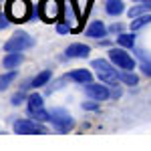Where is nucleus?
I'll list each match as a JSON object with an SVG mask.
<instances>
[{"label": "nucleus", "instance_id": "423d86ee", "mask_svg": "<svg viewBox=\"0 0 151 151\" xmlns=\"http://www.w3.org/2000/svg\"><path fill=\"white\" fill-rule=\"evenodd\" d=\"M26 101H28V115H30V117H35L36 121H40V123L50 121V113L45 109L42 95L32 93V95H28V97H26Z\"/></svg>", "mask_w": 151, "mask_h": 151}, {"label": "nucleus", "instance_id": "6ab92c4d", "mask_svg": "<svg viewBox=\"0 0 151 151\" xmlns=\"http://www.w3.org/2000/svg\"><path fill=\"white\" fill-rule=\"evenodd\" d=\"M119 79H121V83H125V85H131V87H135V85L139 83L137 75H135L133 70H121V73H119Z\"/></svg>", "mask_w": 151, "mask_h": 151}, {"label": "nucleus", "instance_id": "1a4fd4ad", "mask_svg": "<svg viewBox=\"0 0 151 151\" xmlns=\"http://www.w3.org/2000/svg\"><path fill=\"white\" fill-rule=\"evenodd\" d=\"M85 91H87V95L91 97V99H95V101H107V99H111V91L107 89V85H99V83H87L85 85Z\"/></svg>", "mask_w": 151, "mask_h": 151}, {"label": "nucleus", "instance_id": "9b49d317", "mask_svg": "<svg viewBox=\"0 0 151 151\" xmlns=\"http://www.w3.org/2000/svg\"><path fill=\"white\" fill-rule=\"evenodd\" d=\"M67 77H69V81H75L79 85H87V83L93 81V73L89 69H75V70H70Z\"/></svg>", "mask_w": 151, "mask_h": 151}, {"label": "nucleus", "instance_id": "4be33fe9", "mask_svg": "<svg viewBox=\"0 0 151 151\" xmlns=\"http://www.w3.org/2000/svg\"><path fill=\"white\" fill-rule=\"evenodd\" d=\"M57 32H58V35H69V32H73V28H70L69 22H65V20H63V22L57 24Z\"/></svg>", "mask_w": 151, "mask_h": 151}, {"label": "nucleus", "instance_id": "4468645a", "mask_svg": "<svg viewBox=\"0 0 151 151\" xmlns=\"http://www.w3.org/2000/svg\"><path fill=\"white\" fill-rule=\"evenodd\" d=\"M50 79H52V73H50V69H45V70H40L38 75H35V77L30 79V87H32V89H40V87H47Z\"/></svg>", "mask_w": 151, "mask_h": 151}, {"label": "nucleus", "instance_id": "7ed1b4c3", "mask_svg": "<svg viewBox=\"0 0 151 151\" xmlns=\"http://www.w3.org/2000/svg\"><path fill=\"white\" fill-rule=\"evenodd\" d=\"M36 14H38V18L42 22H47V24L58 22L63 18V4H60V0H38Z\"/></svg>", "mask_w": 151, "mask_h": 151}, {"label": "nucleus", "instance_id": "f8f14e48", "mask_svg": "<svg viewBox=\"0 0 151 151\" xmlns=\"http://www.w3.org/2000/svg\"><path fill=\"white\" fill-rule=\"evenodd\" d=\"M85 32H87V36H89V38H105V36H107V32H109V28H107L101 20H93Z\"/></svg>", "mask_w": 151, "mask_h": 151}, {"label": "nucleus", "instance_id": "a878e982", "mask_svg": "<svg viewBox=\"0 0 151 151\" xmlns=\"http://www.w3.org/2000/svg\"><path fill=\"white\" fill-rule=\"evenodd\" d=\"M109 32H113V35H119V32H123V24H119V22H113L111 26H109Z\"/></svg>", "mask_w": 151, "mask_h": 151}, {"label": "nucleus", "instance_id": "393cba45", "mask_svg": "<svg viewBox=\"0 0 151 151\" xmlns=\"http://www.w3.org/2000/svg\"><path fill=\"white\" fill-rule=\"evenodd\" d=\"M83 109H87V111H99V101L93 99V103H83Z\"/></svg>", "mask_w": 151, "mask_h": 151}, {"label": "nucleus", "instance_id": "0eeeda50", "mask_svg": "<svg viewBox=\"0 0 151 151\" xmlns=\"http://www.w3.org/2000/svg\"><path fill=\"white\" fill-rule=\"evenodd\" d=\"M109 60H111L119 70H133L135 69V58L131 57V52H127L123 47L111 48V50H109Z\"/></svg>", "mask_w": 151, "mask_h": 151}, {"label": "nucleus", "instance_id": "f257e3e1", "mask_svg": "<svg viewBox=\"0 0 151 151\" xmlns=\"http://www.w3.org/2000/svg\"><path fill=\"white\" fill-rule=\"evenodd\" d=\"M6 18L10 22H16V24H22V22H28L30 16H32V4L30 0H6Z\"/></svg>", "mask_w": 151, "mask_h": 151}, {"label": "nucleus", "instance_id": "cd10ccee", "mask_svg": "<svg viewBox=\"0 0 151 151\" xmlns=\"http://www.w3.org/2000/svg\"><path fill=\"white\" fill-rule=\"evenodd\" d=\"M111 97H113V99H117V97H121V91H119V89H115V91H111Z\"/></svg>", "mask_w": 151, "mask_h": 151}, {"label": "nucleus", "instance_id": "2eb2a0df", "mask_svg": "<svg viewBox=\"0 0 151 151\" xmlns=\"http://www.w3.org/2000/svg\"><path fill=\"white\" fill-rule=\"evenodd\" d=\"M105 10L109 16H119L125 12V4L123 0H105Z\"/></svg>", "mask_w": 151, "mask_h": 151}, {"label": "nucleus", "instance_id": "aec40b11", "mask_svg": "<svg viewBox=\"0 0 151 151\" xmlns=\"http://www.w3.org/2000/svg\"><path fill=\"white\" fill-rule=\"evenodd\" d=\"M147 10H149V6H145V4L141 2V4H137V6H133V8L129 10V18L133 20V18H137V16H141V14H145Z\"/></svg>", "mask_w": 151, "mask_h": 151}, {"label": "nucleus", "instance_id": "a211bd4d", "mask_svg": "<svg viewBox=\"0 0 151 151\" xmlns=\"http://www.w3.org/2000/svg\"><path fill=\"white\" fill-rule=\"evenodd\" d=\"M147 24H151V14H141V16H137V18H133L131 20V30H139V28H143V26H147Z\"/></svg>", "mask_w": 151, "mask_h": 151}, {"label": "nucleus", "instance_id": "412c9836", "mask_svg": "<svg viewBox=\"0 0 151 151\" xmlns=\"http://www.w3.org/2000/svg\"><path fill=\"white\" fill-rule=\"evenodd\" d=\"M67 81H69V77H63V79L55 81L52 85H48V87H47V93H48V95H50V93H55V91H57V89H60V87H63V85H65Z\"/></svg>", "mask_w": 151, "mask_h": 151}, {"label": "nucleus", "instance_id": "5701e85b", "mask_svg": "<svg viewBox=\"0 0 151 151\" xmlns=\"http://www.w3.org/2000/svg\"><path fill=\"white\" fill-rule=\"evenodd\" d=\"M139 69H141V73H143L145 77H151V58H147V60H143Z\"/></svg>", "mask_w": 151, "mask_h": 151}, {"label": "nucleus", "instance_id": "b1692460", "mask_svg": "<svg viewBox=\"0 0 151 151\" xmlns=\"http://www.w3.org/2000/svg\"><path fill=\"white\" fill-rule=\"evenodd\" d=\"M24 101V91H18V93H14L12 95V99H10V103L12 105H20Z\"/></svg>", "mask_w": 151, "mask_h": 151}, {"label": "nucleus", "instance_id": "dca6fc26", "mask_svg": "<svg viewBox=\"0 0 151 151\" xmlns=\"http://www.w3.org/2000/svg\"><path fill=\"white\" fill-rule=\"evenodd\" d=\"M16 77H18L16 69H14V70H6V73H2V75H0V91H6V89L10 87V83L16 81Z\"/></svg>", "mask_w": 151, "mask_h": 151}, {"label": "nucleus", "instance_id": "39448f33", "mask_svg": "<svg viewBox=\"0 0 151 151\" xmlns=\"http://www.w3.org/2000/svg\"><path fill=\"white\" fill-rule=\"evenodd\" d=\"M35 47V38L28 35V32H24V30H16L14 35L6 40V45H4V50L6 52H16V50H26V48Z\"/></svg>", "mask_w": 151, "mask_h": 151}, {"label": "nucleus", "instance_id": "bb28decb", "mask_svg": "<svg viewBox=\"0 0 151 151\" xmlns=\"http://www.w3.org/2000/svg\"><path fill=\"white\" fill-rule=\"evenodd\" d=\"M8 22H10L8 18H0V30H4V28L8 26Z\"/></svg>", "mask_w": 151, "mask_h": 151}, {"label": "nucleus", "instance_id": "ddd939ff", "mask_svg": "<svg viewBox=\"0 0 151 151\" xmlns=\"http://www.w3.org/2000/svg\"><path fill=\"white\" fill-rule=\"evenodd\" d=\"M24 60V55L20 52V50H16V52H6V57H4V60H2V65H4V69L8 70H14L18 69V65Z\"/></svg>", "mask_w": 151, "mask_h": 151}, {"label": "nucleus", "instance_id": "f3484780", "mask_svg": "<svg viewBox=\"0 0 151 151\" xmlns=\"http://www.w3.org/2000/svg\"><path fill=\"white\" fill-rule=\"evenodd\" d=\"M117 42H119V47H123V48H133L135 47V36L129 35V32H119L117 35Z\"/></svg>", "mask_w": 151, "mask_h": 151}, {"label": "nucleus", "instance_id": "20e7f679", "mask_svg": "<svg viewBox=\"0 0 151 151\" xmlns=\"http://www.w3.org/2000/svg\"><path fill=\"white\" fill-rule=\"evenodd\" d=\"M50 125L57 129L58 133H69L75 129V119L69 111L65 109H50Z\"/></svg>", "mask_w": 151, "mask_h": 151}, {"label": "nucleus", "instance_id": "f03ea898", "mask_svg": "<svg viewBox=\"0 0 151 151\" xmlns=\"http://www.w3.org/2000/svg\"><path fill=\"white\" fill-rule=\"evenodd\" d=\"M91 69H95V75L99 77V81L105 83V85H111V87H117L121 79H119V70L117 67L111 63V60H105V58H95L91 63Z\"/></svg>", "mask_w": 151, "mask_h": 151}, {"label": "nucleus", "instance_id": "9d476101", "mask_svg": "<svg viewBox=\"0 0 151 151\" xmlns=\"http://www.w3.org/2000/svg\"><path fill=\"white\" fill-rule=\"evenodd\" d=\"M89 55H91V47L83 45V42H73L65 50V57L67 58H87Z\"/></svg>", "mask_w": 151, "mask_h": 151}, {"label": "nucleus", "instance_id": "6e6552de", "mask_svg": "<svg viewBox=\"0 0 151 151\" xmlns=\"http://www.w3.org/2000/svg\"><path fill=\"white\" fill-rule=\"evenodd\" d=\"M12 127L20 135H32V133L35 135H42V133H48V129L40 121H36V119H16Z\"/></svg>", "mask_w": 151, "mask_h": 151}]
</instances>
